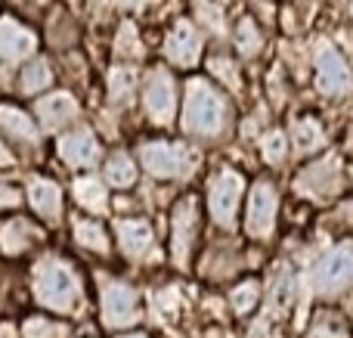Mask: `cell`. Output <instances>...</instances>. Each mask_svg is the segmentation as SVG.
<instances>
[{"label": "cell", "mask_w": 353, "mask_h": 338, "mask_svg": "<svg viewBox=\"0 0 353 338\" xmlns=\"http://www.w3.org/2000/svg\"><path fill=\"white\" fill-rule=\"evenodd\" d=\"M0 130L16 137L19 143H37V130H34V124H31V118L10 103L0 106Z\"/></svg>", "instance_id": "d6986e66"}, {"label": "cell", "mask_w": 353, "mask_h": 338, "mask_svg": "<svg viewBox=\"0 0 353 338\" xmlns=\"http://www.w3.org/2000/svg\"><path fill=\"white\" fill-rule=\"evenodd\" d=\"M353 283V246H338L313 270V286L319 295H338Z\"/></svg>", "instance_id": "ba28073f"}, {"label": "cell", "mask_w": 353, "mask_h": 338, "mask_svg": "<svg viewBox=\"0 0 353 338\" xmlns=\"http://www.w3.org/2000/svg\"><path fill=\"white\" fill-rule=\"evenodd\" d=\"M230 124V103L208 78H192L183 99V130L192 137L217 140Z\"/></svg>", "instance_id": "6da1fadb"}, {"label": "cell", "mask_w": 353, "mask_h": 338, "mask_svg": "<svg viewBox=\"0 0 353 338\" xmlns=\"http://www.w3.org/2000/svg\"><path fill=\"white\" fill-rule=\"evenodd\" d=\"M341 186H344V174H341L338 159L310 161L307 168H301L298 180H294V190L310 199H332L341 192Z\"/></svg>", "instance_id": "52a82bcc"}, {"label": "cell", "mask_w": 353, "mask_h": 338, "mask_svg": "<svg viewBox=\"0 0 353 338\" xmlns=\"http://www.w3.org/2000/svg\"><path fill=\"white\" fill-rule=\"evenodd\" d=\"M316 87L325 93V97H344L350 93L353 78L350 68L344 62V56L338 53L335 47H323L316 56Z\"/></svg>", "instance_id": "8fae6325"}, {"label": "cell", "mask_w": 353, "mask_h": 338, "mask_svg": "<svg viewBox=\"0 0 353 338\" xmlns=\"http://www.w3.org/2000/svg\"><path fill=\"white\" fill-rule=\"evenodd\" d=\"M37 227L31 221H10L3 227V233H0V248H3L6 255H19V252H25V248H31L37 242Z\"/></svg>", "instance_id": "ac0fdd59"}, {"label": "cell", "mask_w": 353, "mask_h": 338, "mask_svg": "<svg viewBox=\"0 0 353 338\" xmlns=\"http://www.w3.org/2000/svg\"><path fill=\"white\" fill-rule=\"evenodd\" d=\"M140 317V301L137 292L124 283H109L103 289V323L112 329H124L130 323H137Z\"/></svg>", "instance_id": "30bf717a"}, {"label": "cell", "mask_w": 353, "mask_h": 338, "mask_svg": "<svg viewBox=\"0 0 353 338\" xmlns=\"http://www.w3.org/2000/svg\"><path fill=\"white\" fill-rule=\"evenodd\" d=\"M118 56H140V41H137V28L134 25H124L121 34H118Z\"/></svg>", "instance_id": "4dcf8cb0"}, {"label": "cell", "mask_w": 353, "mask_h": 338, "mask_svg": "<svg viewBox=\"0 0 353 338\" xmlns=\"http://www.w3.org/2000/svg\"><path fill=\"white\" fill-rule=\"evenodd\" d=\"M242 192H245V177L239 171H232V168H220L211 177V186H208V211H211V221L220 230L236 227Z\"/></svg>", "instance_id": "3957f363"}, {"label": "cell", "mask_w": 353, "mask_h": 338, "mask_svg": "<svg viewBox=\"0 0 353 338\" xmlns=\"http://www.w3.org/2000/svg\"><path fill=\"white\" fill-rule=\"evenodd\" d=\"M294 146H298V152H316L319 146L325 143V134H323V124L316 121L313 115H307V118H298L294 121Z\"/></svg>", "instance_id": "ffe728a7"}, {"label": "cell", "mask_w": 353, "mask_h": 338, "mask_svg": "<svg viewBox=\"0 0 353 338\" xmlns=\"http://www.w3.org/2000/svg\"><path fill=\"white\" fill-rule=\"evenodd\" d=\"M105 180H109L112 186H118V190L134 186V180H137L134 159H130V155H124V152H115L109 161H105Z\"/></svg>", "instance_id": "cb8c5ba5"}, {"label": "cell", "mask_w": 353, "mask_h": 338, "mask_svg": "<svg viewBox=\"0 0 353 338\" xmlns=\"http://www.w3.org/2000/svg\"><path fill=\"white\" fill-rule=\"evenodd\" d=\"M6 165H12V155H10V149L0 143V168H6Z\"/></svg>", "instance_id": "836d02e7"}, {"label": "cell", "mask_w": 353, "mask_h": 338, "mask_svg": "<svg viewBox=\"0 0 353 338\" xmlns=\"http://www.w3.org/2000/svg\"><path fill=\"white\" fill-rule=\"evenodd\" d=\"M199 16L205 19V22H211V28H223V16H220V10L214 3H205V0H201V3H199Z\"/></svg>", "instance_id": "1f68e13d"}, {"label": "cell", "mask_w": 353, "mask_h": 338, "mask_svg": "<svg viewBox=\"0 0 353 338\" xmlns=\"http://www.w3.org/2000/svg\"><path fill=\"white\" fill-rule=\"evenodd\" d=\"M195 239H199V202L195 196H186L176 202L171 215V255L176 267H189Z\"/></svg>", "instance_id": "8992f818"}, {"label": "cell", "mask_w": 353, "mask_h": 338, "mask_svg": "<svg viewBox=\"0 0 353 338\" xmlns=\"http://www.w3.org/2000/svg\"><path fill=\"white\" fill-rule=\"evenodd\" d=\"M232 43H236V50H239L242 56H257V53H261V47H263L261 25H257L251 16L239 19L236 34H232Z\"/></svg>", "instance_id": "44dd1931"}, {"label": "cell", "mask_w": 353, "mask_h": 338, "mask_svg": "<svg viewBox=\"0 0 353 338\" xmlns=\"http://www.w3.org/2000/svg\"><path fill=\"white\" fill-rule=\"evenodd\" d=\"M276 215H279L276 186L267 183V180H257L248 196V208H245V230H248L251 239L267 242L276 230Z\"/></svg>", "instance_id": "5b68a950"}, {"label": "cell", "mask_w": 353, "mask_h": 338, "mask_svg": "<svg viewBox=\"0 0 353 338\" xmlns=\"http://www.w3.org/2000/svg\"><path fill=\"white\" fill-rule=\"evenodd\" d=\"M12 205H19V192L0 186V208H12Z\"/></svg>", "instance_id": "d6a6232c"}, {"label": "cell", "mask_w": 353, "mask_h": 338, "mask_svg": "<svg viewBox=\"0 0 353 338\" xmlns=\"http://www.w3.org/2000/svg\"><path fill=\"white\" fill-rule=\"evenodd\" d=\"M261 149H263V155H267V161H273V165H282V161H285V134H282V130H273V134H267L261 140Z\"/></svg>", "instance_id": "f546056e"}, {"label": "cell", "mask_w": 353, "mask_h": 338, "mask_svg": "<svg viewBox=\"0 0 353 338\" xmlns=\"http://www.w3.org/2000/svg\"><path fill=\"white\" fill-rule=\"evenodd\" d=\"M257 301H261V286L254 279H242V283H236L230 289V308L236 317L251 314L257 308Z\"/></svg>", "instance_id": "603a6c76"}, {"label": "cell", "mask_w": 353, "mask_h": 338, "mask_svg": "<svg viewBox=\"0 0 353 338\" xmlns=\"http://www.w3.org/2000/svg\"><path fill=\"white\" fill-rule=\"evenodd\" d=\"M208 68H211V74L217 81H223L226 87H232V90H239V81H242V74H239V66L232 62V56H211V62H208Z\"/></svg>", "instance_id": "83f0119b"}, {"label": "cell", "mask_w": 353, "mask_h": 338, "mask_svg": "<svg viewBox=\"0 0 353 338\" xmlns=\"http://www.w3.org/2000/svg\"><path fill=\"white\" fill-rule=\"evenodd\" d=\"M34 50V34L16 19H0V59L19 62L22 56H31Z\"/></svg>", "instance_id": "4fadbf2b"}, {"label": "cell", "mask_w": 353, "mask_h": 338, "mask_svg": "<svg viewBox=\"0 0 353 338\" xmlns=\"http://www.w3.org/2000/svg\"><path fill=\"white\" fill-rule=\"evenodd\" d=\"M34 292H37V301L47 304L50 310L68 314V310L78 308V298H81L78 273L68 264H62V261H43L37 267Z\"/></svg>", "instance_id": "7a4b0ae2"}, {"label": "cell", "mask_w": 353, "mask_h": 338, "mask_svg": "<svg viewBox=\"0 0 353 338\" xmlns=\"http://www.w3.org/2000/svg\"><path fill=\"white\" fill-rule=\"evenodd\" d=\"M347 149L353 152V128H350V134H347Z\"/></svg>", "instance_id": "d590c367"}, {"label": "cell", "mask_w": 353, "mask_h": 338, "mask_svg": "<svg viewBox=\"0 0 353 338\" xmlns=\"http://www.w3.org/2000/svg\"><path fill=\"white\" fill-rule=\"evenodd\" d=\"M118 242L128 258H143L146 248L152 246V227L143 217H130V221H118Z\"/></svg>", "instance_id": "9a60e30c"}, {"label": "cell", "mask_w": 353, "mask_h": 338, "mask_svg": "<svg viewBox=\"0 0 353 338\" xmlns=\"http://www.w3.org/2000/svg\"><path fill=\"white\" fill-rule=\"evenodd\" d=\"M59 155L65 159V165L72 168H87L99 159V143L90 130H78V134L62 137L59 143Z\"/></svg>", "instance_id": "5bb4252c"}, {"label": "cell", "mask_w": 353, "mask_h": 338, "mask_svg": "<svg viewBox=\"0 0 353 338\" xmlns=\"http://www.w3.org/2000/svg\"><path fill=\"white\" fill-rule=\"evenodd\" d=\"M74 115H78V103H74V97H68V93H53V97L37 103V118H41V124L50 130L65 128Z\"/></svg>", "instance_id": "2e32d148"}, {"label": "cell", "mask_w": 353, "mask_h": 338, "mask_svg": "<svg viewBox=\"0 0 353 338\" xmlns=\"http://www.w3.org/2000/svg\"><path fill=\"white\" fill-rule=\"evenodd\" d=\"M28 202L34 205V211L41 217H47V221H56V217L62 215V190L53 183V180H31L28 186Z\"/></svg>", "instance_id": "e0dca14e"}, {"label": "cell", "mask_w": 353, "mask_h": 338, "mask_svg": "<svg viewBox=\"0 0 353 338\" xmlns=\"http://www.w3.org/2000/svg\"><path fill=\"white\" fill-rule=\"evenodd\" d=\"M134 84H137V74L134 68H115L109 74V97L115 103H128L130 93H134Z\"/></svg>", "instance_id": "4316f807"}, {"label": "cell", "mask_w": 353, "mask_h": 338, "mask_svg": "<svg viewBox=\"0 0 353 338\" xmlns=\"http://www.w3.org/2000/svg\"><path fill=\"white\" fill-rule=\"evenodd\" d=\"M140 159H143V168L159 180H176L192 171V165H195V155L189 152L183 143H171V140L143 143Z\"/></svg>", "instance_id": "277c9868"}, {"label": "cell", "mask_w": 353, "mask_h": 338, "mask_svg": "<svg viewBox=\"0 0 353 338\" xmlns=\"http://www.w3.org/2000/svg\"><path fill=\"white\" fill-rule=\"evenodd\" d=\"M199 53H201V37L195 31L192 22H176L171 28L165 41V56L174 62V66H183V68H192L199 62Z\"/></svg>", "instance_id": "7c38bea8"}, {"label": "cell", "mask_w": 353, "mask_h": 338, "mask_svg": "<svg viewBox=\"0 0 353 338\" xmlns=\"http://www.w3.org/2000/svg\"><path fill=\"white\" fill-rule=\"evenodd\" d=\"M143 103H146V115L155 124H171V118L176 112V84L168 68H152L149 72Z\"/></svg>", "instance_id": "9c48e42d"}, {"label": "cell", "mask_w": 353, "mask_h": 338, "mask_svg": "<svg viewBox=\"0 0 353 338\" xmlns=\"http://www.w3.org/2000/svg\"><path fill=\"white\" fill-rule=\"evenodd\" d=\"M25 338H62V326L59 323H50L47 317H31L22 326Z\"/></svg>", "instance_id": "f1b7e54d"}, {"label": "cell", "mask_w": 353, "mask_h": 338, "mask_svg": "<svg viewBox=\"0 0 353 338\" xmlns=\"http://www.w3.org/2000/svg\"><path fill=\"white\" fill-rule=\"evenodd\" d=\"M121 338H146L143 332H134V335H121Z\"/></svg>", "instance_id": "8d00e7d4"}, {"label": "cell", "mask_w": 353, "mask_h": 338, "mask_svg": "<svg viewBox=\"0 0 353 338\" xmlns=\"http://www.w3.org/2000/svg\"><path fill=\"white\" fill-rule=\"evenodd\" d=\"M50 81H53V72H50L47 59H34V62H28V66L22 68V74H19V90L22 93H37V90H43Z\"/></svg>", "instance_id": "d4e9b609"}, {"label": "cell", "mask_w": 353, "mask_h": 338, "mask_svg": "<svg viewBox=\"0 0 353 338\" xmlns=\"http://www.w3.org/2000/svg\"><path fill=\"white\" fill-rule=\"evenodd\" d=\"M0 338H16V329H12V326H0Z\"/></svg>", "instance_id": "e575fe53"}, {"label": "cell", "mask_w": 353, "mask_h": 338, "mask_svg": "<svg viewBox=\"0 0 353 338\" xmlns=\"http://www.w3.org/2000/svg\"><path fill=\"white\" fill-rule=\"evenodd\" d=\"M74 199H78L81 205H84L87 211H105L109 208V199H105V186L99 183L97 177H81L78 183H74Z\"/></svg>", "instance_id": "7402d4cb"}, {"label": "cell", "mask_w": 353, "mask_h": 338, "mask_svg": "<svg viewBox=\"0 0 353 338\" xmlns=\"http://www.w3.org/2000/svg\"><path fill=\"white\" fill-rule=\"evenodd\" d=\"M74 239L84 248H90V252H99V255L109 252V236H105V230L97 221H74Z\"/></svg>", "instance_id": "484cf974"}]
</instances>
